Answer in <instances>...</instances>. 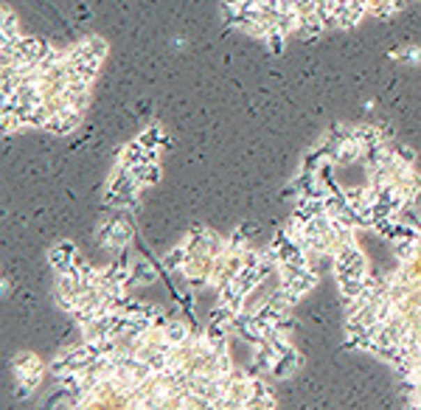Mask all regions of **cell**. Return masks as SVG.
Returning <instances> with one entry per match:
<instances>
[{
  "label": "cell",
  "mask_w": 421,
  "mask_h": 410,
  "mask_svg": "<svg viewBox=\"0 0 421 410\" xmlns=\"http://www.w3.org/2000/svg\"><path fill=\"white\" fill-rule=\"evenodd\" d=\"M12 365H15V377H17L15 396H17V399L34 396V390L40 388V382H43L45 374H48V365H45L37 354H31V351H20V354L12 360Z\"/></svg>",
  "instance_id": "6da1fadb"
},
{
  "label": "cell",
  "mask_w": 421,
  "mask_h": 410,
  "mask_svg": "<svg viewBox=\"0 0 421 410\" xmlns=\"http://www.w3.org/2000/svg\"><path fill=\"white\" fill-rule=\"evenodd\" d=\"M95 239L107 250H127L130 242L135 239V228H132L130 217H116V220H107L104 225H98Z\"/></svg>",
  "instance_id": "7a4b0ae2"
},
{
  "label": "cell",
  "mask_w": 421,
  "mask_h": 410,
  "mask_svg": "<svg viewBox=\"0 0 421 410\" xmlns=\"http://www.w3.org/2000/svg\"><path fill=\"white\" fill-rule=\"evenodd\" d=\"M332 261H335V275H357V278H365V275L371 273L368 259H365V253L357 248V242L340 248V250L332 256Z\"/></svg>",
  "instance_id": "3957f363"
},
{
  "label": "cell",
  "mask_w": 421,
  "mask_h": 410,
  "mask_svg": "<svg viewBox=\"0 0 421 410\" xmlns=\"http://www.w3.org/2000/svg\"><path fill=\"white\" fill-rule=\"evenodd\" d=\"M278 354H275V363H273V368H270V374L275 377V379H286V377H292L300 365H303V357L292 349V343H284L281 349H275Z\"/></svg>",
  "instance_id": "277c9868"
},
{
  "label": "cell",
  "mask_w": 421,
  "mask_h": 410,
  "mask_svg": "<svg viewBox=\"0 0 421 410\" xmlns=\"http://www.w3.org/2000/svg\"><path fill=\"white\" fill-rule=\"evenodd\" d=\"M76 256H79V250H76L73 242H56V245L48 250V264H51L54 275H56V273H70Z\"/></svg>",
  "instance_id": "5b68a950"
},
{
  "label": "cell",
  "mask_w": 421,
  "mask_h": 410,
  "mask_svg": "<svg viewBox=\"0 0 421 410\" xmlns=\"http://www.w3.org/2000/svg\"><path fill=\"white\" fill-rule=\"evenodd\" d=\"M82 116H84V110H76V107H65L62 113H56L54 119H51V124H48V130L45 132H56V135H70L79 124H82Z\"/></svg>",
  "instance_id": "8992f818"
},
{
  "label": "cell",
  "mask_w": 421,
  "mask_h": 410,
  "mask_svg": "<svg viewBox=\"0 0 421 410\" xmlns=\"http://www.w3.org/2000/svg\"><path fill=\"white\" fill-rule=\"evenodd\" d=\"M247 407H275V396L270 390V385L264 379H259L256 374H250V399H247Z\"/></svg>",
  "instance_id": "52a82bcc"
},
{
  "label": "cell",
  "mask_w": 421,
  "mask_h": 410,
  "mask_svg": "<svg viewBox=\"0 0 421 410\" xmlns=\"http://www.w3.org/2000/svg\"><path fill=\"white\" fill-rule=\"evenodd\" d=\"M68 51L73 56H82V59H98V62H104V56H107V43H104L101 37H87V40L76 43Z\"/></svg>",
  "instance_id": "ba28073f"
},
{
  "label": "cell",
  "mask_w": 421,
  "mask_h": 410,
  "mask_svg": "<svg viewBox=\"0 0 421 410\" xmlns=\"http://www.w3.org/2000/svg\"><path fill=\"white\" fill-rule=\"evenodd\" d=\"M132 174H135V180H138L141 188H149V185H155V183L160 180V160H158V163L144 160V163H138V166L132 169Z\"/></svg>",
  "instance_id": "9c48e42d"
},
{
  "label": "cell",
  "mask_w": 421,
  "mask_h": 410,
  "mask_svg": "<svg viewBox=\"0 0 421 410\" xmlns=\"http://www.w3.org/2000/svg\"><path fill=\"white\" fill-rule=\"evenodd\" d=\"M188 256H191L188 245H185V242H180L177 248H171V250L163 256V267H166L169 273H183V267H185Z\"/></svg>",
  "instance_id": "30bf717a"
},
{
  "label": "cell",
  "mask_w": 421,
  "mask_h": 410,
  "mask_svg": "<svg viewBox=\"0 0 421 410\" xmlns=\"http://www.w3.org/2000/svg\"><path fill=\"white\" fill-rule=\"evenodd\" d=\"M163 335H166V343L169 346H183V343H188L194 335H191V329L183 324V321H169L166 326H163Z\"/></svg>",
  "instance_id": "8fae6325"
},
{
  "label": "cell",
  "mask_w": 421,
  "mask_h": 410,
  "mask_svg": "<svg viewBox=\"0 0 421 410\" xmlns=\"http://www.w3.org/2000/svg\"><path fill=\"white\" fill-rule=\"evenodd\" d=\"M335 278H337V287H340L343 301H354V298L362 295L365 278H357V275H335Z\"/></svg>",
  "instance_id": "7c38bea8"
},
{
  "label": "cell",
  "mask_w": 421,
  "mask_h": 410,
  "mask_svg": "<svg viewBox=\"0 0 421 410\" xmlns=\"http://www.w3.org/2000/svg\"><path fill=\"white\" fill-rule=\"evenodd\" d=\"M158 278V267L149 259H135L132 261V284H152Z\"/></svg>",
  "instance_id": "4fadbf2b"
},
{
  "label": "cell",
  "mask_w": 421,
  "mask_h": 410,
  "mask_svg": "<svg viewBox=\"0 0 421 410\" xmlns=\"http://www.w3.org/2000/svg\"><path fill=\"white\" fill-rule=\"evenodd\" d=\"M20 23H17V15L3 9V23H0V40H20Z\"/></svg>",
  "instance_id": "5bb4252c"
},
{
  "label": "cell",
  "mask_w": 421,
  "mask_h": 410,
  "mask_svg": "<svg viewBox=\"0 0 421 410\" xmlns=\"http://www.w3.org/2000/svg\"><path fill=\"white\" fill-rule=\"evenodd\" d=\"M138 141H141L146 149H160V146L166 144V135H163V130H160L158 124H152V127H146V130L138 135Z\"/></svg>",
  "instance_id": "9a60e30c"
},
{
  "label": "cell",
  "mask_w": 421,
  "mask_h": 410,
  "mask_svg": "<svg viewBox=\"0 0 421 410\" xmlns=\"http://www.w3.org/2000/svg\"><path fill=\"white\" fill-rule=\"evenodd\" d=\"M239 3H245V0H222V6H239Z\"/></svg>",
  "instance_id": "2e32d148"
}]
</instances>
